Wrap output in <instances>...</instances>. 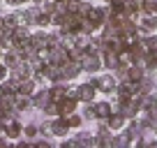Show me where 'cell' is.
Returning <instances> with one entry per match:
<instances>
[{"label":"cell","mask_w":157,"mask_h":148,"mask_svg":"<svg viewBox=\"0 0 157 148\" xmlns=\"http://www.w3.org/2000/svg\"><path fill=\"white\" fill-rule=\"evenodd\" d=\"M10 76L14 81H23V79H28V76H33V67H30L28 60H19V63L10 69Z\"/></svg>","instance_id":"cell-7"},{"label":"cell","mask_w":157,"mask_h":148,"mask_svg":"<svg viewBox=\"0 0 157 148\" xmlns=\"http://www.w3.org/2000/svg\"><path fill=\"white\" fill-rule=\"evenodd\" d=\"M93 5H95V2H90V0H78L74 12H76V14H81V16H88V12L93 10Z\"/></svg>","instance_id":"cell-29"},{"label":"cell","mask_w":157,"mask_h":148,"mask_svg":"<svg viewBox=\"0 0 157 148\" xmlns=\"http://www.w3.org/2000/svg\"><path fill=\"white\" fill-rule=\"evenodd\" d=\"M72 137H74V141L78 143V148L93 146V132L86 130V125H83V127H78V130H72Z\"/></svg>","instance_id":"cell-12"},{"label":"cell","mask_w":157,"mask_h":148,"mask_svg":"<svg viewBox=\"0 0 157 148\" xmlns=\"http://www.w3.org/2000/svg\"><path fill=\"white\" fill-rule=\"evenodd\" d=\"M16 86H19V81H14L12 76L2 79V81H0V97H5V95H14L16 93Z\"/></svg>","instance_id":"cell-23"},{"label":"cell","mask_w":157,"mask_h":148,"mask_svg":"<svg viewBox=\"0 0 157 148\" xmlns=\"http://www.w3.org/2000/svg\"><path fill=\"white\" fill-rule=\"evenodd\" d=\"M7 76H10V67H7V65L2 63V60H0V81H2V79H7Z\"/></svg>","instance_id":"cell-34"},{"label":"cell","mask_w":157,"mask_h":148,"mask_svg":"<svg viewBox=\"0 0 157 148\" xmlns=\"http://www.w3.org/2000/svg\"><path fill=\"white\" fill-rule=\"evenodd\" d=\"M106 123H109V130H111V132H120V130H125V125H127V118H125L120 111H111V114L106 116Z\"/></svg>","instance_id":"cell-16"},{"label":"cell","mask_w":157,"mask_h":148,"mask_svg":"<svg viewBox=\"0 0 157 148\" xmlns=\"http://www.w3.org/2000/svg\"><path fill=\"white\" fill-rule=\"evenodd\" d=\"M81 19H83V16L76 14V12H67L60 28H63V30H69V33H78V30H81Z\"/></svg>","instance_id":"cell-14"},{"label":"cell","mask_w":157,"mask_h":148,"mask_svg":"<svg viewBox=\"0 0 157 148\" xmlns=\"http://www.w3.org/2000/svg\"><path fill=\"white\" fill-rule=\"evenodd\" d=\"M67 58H69V49H65L63 44H53V46H49V60H46V63L63 65Z\"/></svg>","instance_id":"cell-8"},{"label":"cell","mask_w":157,"mask_h":148,"mask_svg":"<svg viewBox=\"0 0 157 148\" xmlns=\"http://www.w3.org/2000/svg\"><path fill=\"white\" fill-rule=\"evenodd\" d=\"M33 28H51V14L39 10V14L35 16V21H33Z\"/></svg>","instance_id":"cell-28"},{"label":"cell","mask_w":157,"mask_h":148,"mask_svg":"<svg viewBox=\"0 0 157 148\" xmlns=\"http://www.w3.org/2000/svg\"><path fill=\"white\" fill-rule=\"evenodd\" d=\"M39 88V84L35 81V76H28V79L19 81V86H16V93H23V95H33L35 90Z\"/></svg>","instance_id":"cell-19"},{"label":"cell","mask_w":157,"mask_h":148,"mask_svg":"<svg viewBox=\"0 0 157 148\" xmlns=\"http://www.w3.org/2000/svg\"><path fill=\"white\" fill-rule=\"evenodd\" d=\"M81 65H83V74H97L102 72V56L93 53V51H86L83 58H81Z\"/></svg>","instance_id":"cell-5"},{"label":"cell","mask_w":157,"mask_h":148,"mask_svg":"<svg viewBox=\"0 0 157 148\" xmlns=\"http://www.w3.org/2000/svg\"><path fill=\"white\" fill-rule=\"evenodd\" d=\"M7 146H14V143H12L10 139H7V134L2 132V134H0V148H7Z\"/></svg>","instance_id":"cell-35"},{"label":"cell","mask_w":157,"mask_h":148,"mask_svg":"<svg viewBox=\"0 0 157 148\" xmlns=\"http://www.w3.org/2000/svg\"><path fill=\"white\" fill-rule=\"evenodd\" d=\"M78 114L83 116L86 125H88V123H95V118H97V114H95V107H93V102H86V104H81V107H78Z\"/></svg>","instance_id":"cell-22"},{"label":"cell","mask_w":157,"mask_h":148,"mask_svg":"<svg viewBox=\"0 0 157 148\" xmlns=\"http://www.w3.org/2000/svg\"><path fill=\"white\" fill-rule=\"evenodd\" d=\"M60 116H69L72 111H78V107H81V102H78L74 95H67V97L60 99Z\"/></svg>","instance_id":"cell-17"},{"label":"cell","mask_w":157,"mask_h":148,"mask_svg":"<svg viewBox=\"0 0 157 148\" xmlns=\"http://www.w3.org/2000/svg\"><path fill=\"white\" fill-rule=\"evenodd\" d=\"M30 99H33V109H35V111H44V109L53 102V99H51L49 86H39V88L30 95Z\"/></svg>","instance_id":"cell-3"},{"label":"cell","mask_w":157,"mask_h":148,"mask_svg":"<svg viewBox=\"0 0 157 148\" xmlns=\"http://www.w3.org/2000/svg\"><path fill=\"white\" fill-rule=\"evenodd\" d=\"M69 134H72V127L67 125L65 116H56V118H53V137L60 141V139L69 137Z\"/></svg>","instance_id":"cell-11"},{"label":"cell","mask_w":157,"mask_h":148,"mask_svg":"<svg viewBox=\"0 0 157 148\" xmlns=\"http://www.w3.org/2000/svg\"><path fill=\"white\" fill-rule=\"evenodd\" d=\"M0 2H2V0H0Z\"/></svg>","instance_id":"cell-40"},{"label":"cell","mask_w":157,"mask_h":148,"mask_svg":"<svg viewBox=\"0 0 157 148\" xmlns=\"http://www.w3.org/2000/svg\"><path fill=\"white\" fill-rule=\"evenodd\" d=\"M0 30H5V14H0Z\"/></svg>","instance_id":"cell-37"},{"label":"cell","mask_w":157,"mask_h":148,"mask_svg":"<svg viewBox=\"0 0 157 148\" xmlns=\"http://www.w3.org/2000/svg\"><path fill=\"white\" fill-rule=\"evenodd\" d=\"M74 95H76V99L81 104H86V102H95L99 93H97V88H95L90 81H81V84L76 81V90H74Z\"/></svg>","instance_id":"cell-2"},{"label":"cell","mask_w":157,"mask_h":148,"mask_svg":"<svg viewBox=\"0 0 157 148\" xmlns=\"http://www.w3.org/2000/svg\"><path fill=\"white\" fill-rule=\"evenodd\" d=\"M7 111L10 109H5V104L0 102V120H5V123H7Z\"/></svg>","instance_id":"cell-36"},{"label":"cell","mask_w":157,"mask_h":148,"mask_svg":"<svg viewBox=\"0 0 157 148\" xmlns=\"http://www.w3.org/2000/svg\"><path fill=\"white\" fill-rule=\"evenodd\" d=\"M60 67H63L65 81H78V79H81V74H83V65H81V60H74V58H67Z\"/></svg>","instance_id":"cell-4"},{"label":"cell","mask_w":157,"mask_h":148,"mask_svg":"<svg viewBox=\"0 0 157 148\" xmlns=\"http://www.w3.org/2000/svg\"><path fill=\"white\" fill-rule=\"evenodd\" d=\"M129 137H127V132L125 130H120V132H113V137H111V148H125V146H129Z\"/></svg>","instance_id":"cell-21"},{"label":"cell","mask_w":157,"mask_h":148,"mask_svg":"<svg viewBox=\"0 0 157 148\" xmlns=\"http://www.w3.org/2000/svg\"><path fill=\"white\" fill-rule=\"evenodd\" d=\"M42 116H49V118H56V116H60V104L58 102H51L49 107L44 109V111H39Z\"/></svg>","instance_id":"cell-30"},{"label":"cell","mask_w":157,"mask_h":148,"mask_svg":"<svg viewBox=\"0 0 157 148\" xmlns=\"http://www.w3.org/2000/svg\"><path fill=\"white\" fill-rule=\"evenodd\" d=\"M5 134H7V139H10L12 143H14L19 137H23V120H21V116L10 118L5 123Z\"/></svg>","instance_id":"cell-6"},{"label":"cell","mask_w":157,"mask_h":148,"mask_svg":"<svg viewBox=\"0 0 157 148\" xmlns=\"http://www.w3.org/2000/svg\"><path fill=\"white\" fill-rule=\"evenodd\" d=\"M88 81L97 88V93H104L106 97L116 93V86H118V79L113 76V72H106V69H102L97 74H90Z\"/></svg>","instance_id":"cell-1"},{"label":"cell","mask_w":157,"mask_h":148,"mask_svg":"<svg viewBox=\"0 0 157 148\" xmlns=\"http://www.w3.org/2000/svg\"><path fill=\"white\" fill-rule=\"evenodd\" d=\"M39 137H49V139H56V137H53V118L44 116V120H39Z\"/></svg>","instance_id":"cell-25"},{"label":"cell","mask_w":157,"mask_h":148,"mask_svg":"<svg viewBox=\"0 0 157 148\" xmlns=\"http://www.w3.org/2000/svg\"><path fill=\"white\" fill-rule=\"evenodd\" d=\"M83 53H86V51L78 49V46H72V49H69V58H74V60H81V58H83Z\"/></svg>","instance_id":"cell-32"},{"label":"cell","mask_w":157,"mask_h":148,"mask_svg":"<svg viewBox=\"0 0 157 148\" xmlns=\"http://www.w3.org/2000/svg\"><path fill=\"white\" fill-rule=\"evenodd\" d=\"M102 2H104V5H109V2H111V0H102Z\"/></svg>","instance_id":"cell-38"},{"label":"cell","mask_w":157,"mask_h":148,"mask_svg":"<svg viewBox=\"0 0 157 148\" xmlns=\"http://www.w3.org/2000/svg\"><path fill=\"white\" fill-rule=\"evenodd\" d=\"M65 120H67V125H69L72 130H78V127H83V125H86L83 116L78 114V111H72L69 116H65Z\"/></svg>","instance_id":"cell-27"},{"label":"cell","mask_w":157,"mask_h":148,"mask_svg":"<svg viewBox=\"0 0 157 148\" xmlns=\"http://www.w3.org/2000/svg\"><path fill=\"white\" fill-rule=\"evenodd\" d=\"M7 7H23V5H28V0H2Z\"/></svg>","instance_id":"cell-33"},{"label":"cell","mask_w":157,"mask_h":148,"mask_svg":"<svg viewBox=\"0 0 157 148\" xmlns=\"http://www.w3.org/2000/svg\"><path fill=\"white\" fill-rule=\"evenodd\" d=\"M0 60H2V63H5L7 67L12 69V67H14V65L21 60V56H19V46H12V49H5V51H2V58H0Z\"/></svg>","instance_id":"cell-18"},{"label":"cell","mask_w":157,"mask_h":148,"mask_svg":"<svg viewBox=\"0 0 157 148\" xmlns=\"http://www.w3.org/2000/svg\"><path fill=\"white\" fill-rule=\"evenodd\" d=\"M53 141L56 139H49V137H37L33 141V146H37V148H49V146H53Z\"/></svg>","instance_id":"cell-31"},{"label":"cell","mask_w":157,"mask_h":148,"mask_svg":"<svg viewBox=\"0 0 157 148\" xmlns=\"http://www.w3.org/2000/svg\"><path fill=\"white\" fill-rule=\"evenodd\" d=\"M118 65H120V56H118L116 51H111V49H104L102 51V67L106 69V72H113Z\"/></svg>","instance_id":"cell-15"},{"label":"cell","mask_w":157,"mask_h":148,"mask_svg":"<svg viewBox=\"0 0 157 148\" xmlns=\"http://www.w3.org/2000/svg\"><path fill=\"white\" fill-rule=\"evenodd\" d=\"M2 51H5V49H2V46H0V58H2Z\"/></svg>","instance_id":"cell-39"},{"label":"cell","mask_w":157,"mask_h":148,"mask_svg":"<svg viewBox=\"0 0 157 148\" xmlns=\"http://www.w3.org/2000/svg\"><path fill=\"white\" fill-rule=\"evenodd\" d=\"M30 42L35 49H46L49 46V28H33Z\"/></svg>","instance_id":"cell-10"},{"label":"cell","mask_w":157,"mask_h":148,"mask_svg":"<svg viewBox=\"0 0 157 148\" xmlns=\"http://www.w3.org/2000/svg\"><path fill=\"white\" fill-rule=\"evenodd\" d=\"M30 35H33V25H16V28L12 30L14 46H23L25 42H30Z\"/></svg>","instance_id":"cell-9"},{"label":"cell","mask_w":157,"mask_h":148,"mask_svg":"<svg viewBox=\"0 0 157 148\" xmlns=\"http://www.w3.org/2000/svg\"><path fill=\"white\" fill-rule=\"evenodd\" d=\"M23 137L30 139V141H35V139L39 137V123H37V120H28V123H23Z\"/></svg>","instance_id":"cell-24"},{"label":"cell","mask_w":157,"mask_h":148,"mask_svg":"<svg viewBox=\"0 0 157 148\" xmlns=\"http://www.w3.org/2000/svg\"><path fill=\"white\" fill-rule=\"evenodd\" d=\"M93 107H95V114H97V118H106V116L113 111V107H111V102H109V99H95Z\"/></svg>","instance_id":"cell-20"},{"label":"cell","mask_w":157,"mask_h":148,"mask_svg":"<svg viewBox=\"0 0 157 148\" xmlns=\"http://www.w3.org/2000/svg\"><path fill=\"white\" fill-rule=\"evenodd\" d=\"M19 23V12H16V7H10V12H5V28L7 30H14Z\"/></svg>","instance_id":"cell-26"},{"label":"cell","mask_w":157,"mask_h":148,"mask_svg":"<svg viewBox=\"0 0 157 148\" xmlns=\"http://www.w3.org/2000/svg\"><path fill=\"white\" fill-rule=\"evenodd\" d=\"M106 16H109V5H104V2H99V5H93V10L88 12V19H93L95 23L99 25V28L104 25Z\"/></svg>","instance_id":"cell-13"}]
</instances>
